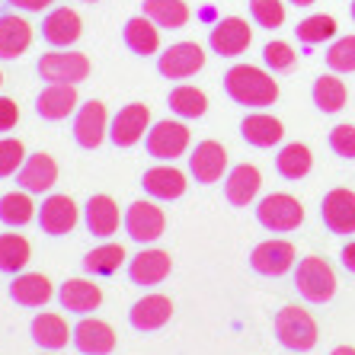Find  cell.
Segmentation results:
<instances>
[{"instance_id":"obj_1","label":"cell","mask_w":355,"mask_h":355,"mask_svg":"<svg viewBox=\"0 0 355 355\" xmlns=\"http://www.w3.org/2000/svg\"><path fill=\"white\" fill-rule=\"evenodd\" d=\"M224 93L247 109H266L279 99V83L272 80L269 71L257 64H234L224 74Z\"/></svg>"},{"instance_id":"obj_2","label":"cell","mask_w":355,"mask_h":355,"mask_svg":"<svg viewBox=\"0 0 355 355\" xmlns=\"http://www.w3.org/2000/svg\"><path fill=\"white\" fill-rule=\"evenodd\" d=\"M272 327H275L279 343L285 349H291V352H307V349H314L317 346V336H320L317 320L307 314L304 307H297V304H285V307H282L279 314H275Z\"/></svg>"},{"instance_id":"obj_3","label":"cell","mask_w":355,"mask_h":355,"mask_svg":"<svg viewBox=\"0 0 355 355\" xmlns=\"http://www.w3.org/2000/svg\"><path fill=\"white\" fill-rule=\"evenodd\" d=\"M295 288L307 304H327L336 295V272L320 257H304L295 269Z\"/></svg>"},{"instance_id":"obj_4","label":"cell","mask_w":355,"mask_h":355,"mask_svg":"<svg viewBox=\"0 0 355 355\" xmlns=\"http://www.w3.org/2000/svg\"><path fill=\"white\" fill-rule=\"evenodd\" d=\"M144 148L160 164H173L189 150V128L180 119H164V122L150 125V132L144 135Z\"/></svg>"},{"instance_id":"obj_5","label":"cell","mask_w":355,"mask_h":355,"mask_svg":"<svg viewBox=\"0 0 355 355\" xmlns=\"http://www.w3.org/2000/svg\"><path fill=\"white\" fill-rule=\"evenodd\" d=\"M257 221L272 234H288V231H295V227H301L304 208H301V202H297L295 196H288V192H272V196L259 198Z\"/></svg>"},{"instance_id":"obj_6","label":"cell","mask_w":355,"mask_h":355,"mask_svg":"<svg viewBox=\"0 0 355 355\" xmlns=\"http://www.w3.org/2000/svg\"><path fill=\"white\" fill-rule=\"evenodd\" d=\"M35 71L49 83H80L90 77V58L71 49H55L49 55H42Z\"/></svg>"},{"instance_id":"obj_7","label":"cell","mask_w":355,"mask_h":355,"mask_svg":"<svg viewBox=\"0 0 355 355\" xmlns=\"http://www.w3.org/2000/svg\"><path fill=\"white\" fill-rule=\"evenodd\" d=\"M166 231V215L154 198H138L125 211V234L135 243H154Z\"/></svg>"},{"instance_id":"obj_8","label":"cell","mask_w":355,"mask_h":355,"mask_svg":"<svg viewBox=\"0 0 355 355\" xmlns=\"http://www.w3.org/2000/svg\"><path fill=\"white\" fill-rule=\"evenodd\" d=\"M150 132V109L144 103H128L109 122V141L116 148H132Z\"/></svg>"},{"instance_id":"obj_9","label":"cell","mask_w":355,"mask_h":355,"mask_svg":"<svg viewBox=\"0 0 355 355\" xmlns=\"http://www.w3.org/2000/svg\"><path fill=\"white\" fill-rule=\"evenodd\" d=\"M250 42H253V29H250L247 19L240 17H224L211 26V33H208V45L215 55L221 58H237L243 51L250 49Z\"/></svg>"},{"instance_id":"obj_10","label":"cell","mask_w":355,"mask_h":355,"mask_svg":"<svg viewBox=\"0 0 355 355\" xmlns=\"http://www.w3.org/2000/svg\"><path fill=\"white\" fill-rule=\"evenodd\" d=\"M205 67V51L196 42H176L157 58V71L166 80H189Z\"/></svg>"},{"instance_id":"obj_11","label":"cell","mask_w":355,"mask_h":355,"mask_svg":"<svg viewBox=\"0 0 355 355\" xmlns=\"http://www.w3.org/2000/svg\"><path fill=\"white\" fill-rule=\"evenodd\" d=\"M109 112L99 99H90L83 103L80 109L74 112V141L80 144L83 150H96L103 141L109 138Z\"/></svg>"},{"instance_id":"obj_12","label":"cell","mask_w":355,"mask_h":355,"mask_svg":"<svg viewBox=\"0 0 355 355\" xmlns=\"http://www.w3.org/2000/svg\"><path fill=\"white\" fill-rule=\"evenodd\" d=\"M320 221L330 234L349 237L355 234V192L349 189H330L320 202Z\"/></svg>"},{"instance_id":"obj_13","label":"cell","mask_w":355,"mask_h":355,"mask_svg":"<svg viewBox=\"0 0 355 355\" xmlns=\"http://www.w3.org/2000/svg\"><path fill=\"white\" fill-rule=\"evenodd\" d=\"M77 221H80V211H77L74 198L61 196V192L49 196L39 208V227L49 234V237H64V234H71L77 227Z\"/></svg>"},{"instance_id":"obj_14","label":"cell","mask_w":355,"mask_h":355,"mask_svg":"<svg viewBox=\"0 0 355 355\" xmlns=\"http://www.w3.org/2000/svg\"><path fill=\"white\" fill-rule=\"evenodd\" d=\"M295 266V247L288 240H263L253 253H250V269L266 279H279Z\"/></svg>"},{"instance_id":"obj_15","label":"cell","mask_w":355,"mask_h":355,"mask_svg":"<svg viewBox=\"0 0 355 355\" xmlns=\"http://www.w3.org/2000/svg\"><path fill=\"white\" fill-rule=\"evenodd\" d=\"M227 173V150L218 141H198L189 154V176L202 186H211Z\"/></svg>"},{"instance_id":"obj_16","label":"cell","mask_w":355,"mask_h":355,"mask_svg":"<svg viewBox=\"0 0 355 355\" xmlns=\"http://www.w3.org/2000/svg\"><path fill=\"white\" fill-rule=\"evenodd\" d=\"M80 35H83V19L71 7H55L49 17L42 19V39L49 42L51 49H71Z\"/></svg>"},{"instance_id":"obj_17","label":"cell","mask_w":355,"mask_h":355,"mask_svg":"<svg viewBox=\"0 0 355 355\" xmlns=\"http://www.w3.org/2000/svg\"><path fill=\"white\" fill-rule=\"evenodd\" d=\"M80 109V99H77V83H49L45 90L35 96V112L45 122H61L71 112Z\"/></svg>"},{"instance_id":"obj_18","label":"cell","mask_w":355,"mask_h":355,"mask_svg":"<svg viewBox=\"0 0 355 355\" xmlns=\"http://www.w3.org/2000/svg\"><path fill=\"white\" fill-rule=\"evenodd\" d=\"M173 317V301L166 295H144L138 297L128 311V323H132L138 333H154L160 327H166Z\"/></svg>"},{"instance_id":"obj_19","label":"cell","mask_w":355,"mask_h":355,"mask_svg":"<svg viewBox=\"0 0 355 355\" xmlns=\"http://www.w3.org/2000/svg\"><path fill=\"white\" fill-rule=\"evenodd\" d=\"M141 186H144V192L154 202H173V198H180L186 192L189 182H186V173L176 170L173 164H157V166H150V170H144Z\"/></svg>"},{"instance_id":"obj_20","label":"cell","mask_w":355,"mask_h":355,"mask_svg":"<svg viewBox=\"0 0 355 355\" xmlns=\"http://www.w3.org/2000/svg\"><path fill=\"white\" fill-rule=\"evenodd\" d=\"M17 182L19 189L33 192V196H42V192H51V186L58 182V164H55V157L51 154H29L26 157V164L19 166L17 173Z\"/></svg>"},{"instance_id":"obj_21","label":"cell","mask_w":355,"mask_h":355,"mask_svg":"<svg viewBox=\"0 0 355 355\" xmlns=\"http://www.w3.org/2000/svg\"><path fill=\"white\" fill-rule=\"evenodd\" d=\"M170 269H173V259L164 250H141L138 257L128 259V279H132V285H141V288L160 285L170 275Z\"/></svg>"},{"instance_id":"obj_22","label":"cell","mask_w":355,"mask_h":355,"mask_svg":"<svg viewBox=\"0 0 355 355\" xmlns=\"http://www.w3.org/2000/svg\"><path fill=\"white\" fill-rule=\"evenodd\" d=\"M74 349L83 355H109L116 349V330L109 327L106 320H96V317H83L74 327Z\"/></svg>"},{"instance_id":"obj_23","label":"cell","mask_w":355,"mask_h":355,"mask_svg":"<svg viewBox=\"0 0 355 355\" xmlns=\"http://www.w3.org/2000/svg\"><path fill=\"white\" fill-rule=\"evenodd\" d=\"M119 205L112 196H90V202L83 205V224L87 231L99 240H109L119 231Z\"/></svg>"},{"instance_id":"obj_24","label":"cell","mask_w":355,"mask_h":355,"mask_svg":"<svg viewBox=\"0 0 355 355\" xmlns=\"http://www.w3.org/2000/svg\"><path fill=\"white\" fill-rule=\"evenodd\" d=\"M33 45V26L17 13H0V61H17Z\"/></svg>"},{"instance_id":"obj_25","label":"cell","mask_w":355,"mask_h":355,"mask_svg":"<svg viewBox=\"0 0 355 355\" xmlns=\"http://www.w3.org/2000/svg\"><path fill=\"white\" fill-rule=\"evenodd\" d=\"M58 301L67 314H93L99 304H103V288L93 285L90 279H67L58 291Z\"/></svg>"},{"instance_id":"obj_26","label":"cell","mask_w":355,"mask_h":355,"mask_svg":"<svg viewBox=\"0 0 355 355\" xmlns=\"http://www.w3.org/2000/svg\"><path fill=\"white\" fill-rule=\"evenodd\" d=\"M259 186H263V176L253 164H237L224 180V198L231 202L234 208H247L253 198L259 196Z\"/></svg>"},{"instance_id":"obj_27","label":"cell","mask_w":355,"mask_h":355,"mask_svg":"<svg viewBox=\"0 0 355 355\" xmlns=\"http://www.w3.org/2000/svg\"><path fill=\"white\" fill-rule=\"evenodd\" d=\"M29 333H33V343L42 352H58L67 346V339H74V330L67 327L61 314H39L29 327Z\"/></svg>"},{"instance_id":"obj_28","label":"cell","mask_w":355,"mask_h":355,"mask_svg":"<svg viewBox=\"0 0 355 355\" xmlns=\"http://www.w3.org/2000/svg\"><path fill=\"white\" fill-rule=\"evenodd\" d=\"M122 39H125V45H128L132 55L148 58V55H157L160 51V26L141 13V17H132L125 23Z\"/></svg>"},{"instance_id":"obj_29","label":"cell","mask_w":355,"mask_h":355,"mask_svg":"<svg viewBox=\"0 0 355 355\" xmlns=\"http://www.w3.org/2000/svg\"><path fill=\"white\" fill-rule=\"evenodd\" d=\"M240 135H243V141H247L250 148H272V144H279L285 138V128L269 112H250L240 122Z\"/></svg>"},{"instance_id":"obj_30","label":"cell","mask_w":355,"mask_h":355,"mask_svg":"<svg viewBox=\"0 0 355 355\" xmlns=\"http://www.w3.org/2000/svg\"><path fill=\"white\" fill-rule=\"evenodd\" d=\"M51 295H55V288L42 272H19L10 285V297L19 307H42L51 301Z\"/></svg>"},{"instance_id":"obj_31","label":"cell","mask_w":355,"mask_h":355,"mask_svg":"<svg viewBox=\"0 0 355 355\" xmlns=\"http://www.w3.org/2000/svg\"><path fill=\"white\" fill-rule=\"evenodd\" d=\"M311 166H314V154L307 144H297V141L285 144L275 157V170H279L282 180H304L311 173Z\"/></svg>"},{"instance_id":"obj_32","label":"cell","mask_w":355,"mask_h":355,"mask_svg":"<svg viewBox=\"0 0 355 355\" xmlns=\"http://www.w3.org/2000/svg\"><path fill=\"white\" fill-rule=\"evenodd\" d=\"M125 263V250L122 243H99L93 247L87 257H83V272L93 275V279H103V275H116Z\"/></svg>"},{"instance_id":"obj_33","label":"cell","mask_w":355,"mask_h":355,"mask_svg":"<svg viewBox=\"0 0 355 355\" xmlns=\"http://www.w3.org/2000/svg\"><path fill=\"white\" fill-rule=\"evenodd\" d=\"M166 103H170V112L180 119H202L208 112V96L198 90V87H189V83L173 87L170 96H166Z\"/></svg>"},{"instance_id":"obj_34","label":"cell","mask_w":355,"mask_h":355,"mask_svg":"<svg viewBox=\"0 0 355 355\" xmlns=\"http://www.w3.org/2000/svg\"><path fill=\"white\" fill-rule=\"evenodd\" d=\"M33 257V247L23 234H0V272L19 275Z\"/></svg>"},{"instance_id":"obj_35","label":"cell","mask_w":355,"mask_h":355,"mask_svg":"<svg viewBox=\"0 0 355 355\" xmlns=\"http://www.w3.org/2000/svg\"><path fill=\"white\" fill-rule=\"evenodd\" d=\"M346 99H349V90L336 74H320L314 80V106L320 112L333 116V112H339V109L346 106Z\"/></svg>"},{"instance_id":"obj_36","label":"cell","mask_w":355,"mask_h":355,"mask_svg":"<svg viewBox=\"0 0 355 355\" xmlns=\"http://www.w3.org/2000/svg\"><path fill=\"white\" fill-rule=\"evenodd\" d=\"M144 17L160 29H182L189 23V7L182 0H144Z\"/></svg>"},{"instance_id":"obj_37","label":"cell","mask_w":355,"mask_h":355,"mask_svg":"<svg viewBox=\"0 0 355 355\" xmlns=\"http://www.w3.org/2000/svg\"><path fill=\"white\" fill-rule=\"evenodd\" d=\"M35 218V205H33V192H7L0 198V221L7 227H23Z\"/></svg>"},{"instance_id":"obj_38","label":"cell","mask_w":355,"mask_h":355,"mask_svg":"<svg viewBox=\"0 0 355 355\" xmlns=\"http://www.w3.org/2000/svg\"><path fill=\"white\" fill-rule=\"evenodd\" d=\"M297 42L301 45H320V42H330L336 35V19L327 17V13H314V17H307L297 23L295 29Z\"/></svg>"},{"instance_id":"obj_39","label":"cell","mask_w":355,"mask_h":355,"mask_svg":"<svg viewBox=\"0 0 355 355\" xmlns=\"http://www.w3.org/2000/svg\"><path fill=\"white\" fill-rule=\"evenodd\" d=\"M327 67L333 74H352L355 71V35H343L327 51Z\"/></svg>"},{"instance_id":"obj_40","label":"cell","mask_w":355,"mask_h":355,"mask_svg":"<svg viewBox=\"0 0 355 355\" xmlns=\"http://www.w3.org/2000/svg\"><path fill=\"white\" fill-rule=\"evenodd\" d=\"M26 148L19 138H0V180H7V176H17L19 166L26 164Z\"/></svg>"},{"instance_id":"obj_41","label":"cell","mask_w":355,"mask_h":355,"mask_svg":"<svg viewBox=\"0 0 355 355\" xmlns=\"http://www.w3.org/2000/svg\"><path fill=\"white\" fill-rule=\"evenodd\" d=\"M250 17L263 29H279L285 23V3L282 0H250Z\"/></svg>"},{"instance_id":"obj_42","label":"cell","mask_w":355,"mask_h":355,"mask_svg":"<svg viewBox=\"0 0 355 355\" xmlns=\"http://www.w3.org/2000/svg\"><path fill=\"white\" fill-rule=\"evenodd\" d=\"M295 49H291L288 42H269V45H266L263 49V64L269 67V71H288L291 64H295Z\"/></svg>"},{"instance_id":"obj_43","label":"cell","mask_w":355,"mask_h":355,"mask_svg":"<svg viewBox=\"0 0 355 355\" xmlns=\"http://www.w3.org/2000/svg\"><path fill=\"white\" fill-rule=\"evenodd\" d=\"M330 150L336 157L355 160V125H336L330 132Z\"/></svg>"},{"instance_id":"obj_44","label":"cell","mask_w":355,"mask_h":355,"mask_svg":"<svg viewBox=\"0 0 355 355\" xmlns=\"http://www.w3.org/2000/svg\"><path fill=\"white\" fill-rule=\"evenodd\" d=\"M19 122V106H17V99H10V96H0V135L3 132H13Z\"/></svg>"},{"instance_id":"obj_45","label":"cell","mask_w":355,"mask_h":355,"mask_svg":"<svg viewBox=\"0 0 355 355\" xmlns=\"http://www.w3.org/2000/svg\"><path fill=\"white\" fill-rule=\"evenodd\" d=\"M13 10H23V13H42L45 7H51L55 0H7Z\"/></svg>"},{"instance_id":"obj_46","label":"cell","mask_w":355,"mask_h":355,"mask_svg":"<svg viewBox=\"0 0 355 355\" xmlns=\"http://www.w3.org/2000/svg\"><path fill=\"white\" fill-rule=\"evenodd\" d=\"M339 259H343V269H346L349 275H355V240H349L346 247H343Z\"/></svg>"},{"instance_id":"obj_47","label":"cell","mask_w":355,"mask_h":355,"mask_svg":"<svg viewBox=\"0 0 355 355\" xmlns=\"http://www.w3.org/2000/svg\"><path fill=\"white\" fill-rule=\"evenodd\" d=\"M330 355H355V349L352 346H339V349H333Z\"/></svg>"},{"instance_id":"obj_48","label":"cell","mask_w":355,"mask_h":355,"mask_svg":"<svg viewBox=\"0 0 355 355\" xmlns=\"http://www.w3.org/2000/svg\"><path fill=\"white\" fill-rule=\"evenodd\" d=\"M288 3H295V7H314L317 0H288Z\"/></svg>"},{"instance_id":"obj_49","label":"cell","mask_w":355,"mask_h":355,"mask_svg":"<svg viewBox=\"0 0 355 355\" xmlns=\"http://www.w3.org/2000/svg\"><path fill=\"white\" fill-rule=\"evenodd\" d=\"M83 3H99V0H83Z\"/></svg>"},{"instance_id":"obj_50","label":"cell","mask_w":355,"mask_h":355,"mask_svg":"<svg viewBox=\"0 0 355 355\" xmlns=\"http://www.w3.org/2000/svg\"><path fill=\"white\" fill-rule=\"evenodd\" d=\"M352 19H355V0H352Z\"/></svg>"},{"instance_id":"obj_51","label":"cell","mask_w":355,"mask_h":355,"mask_svg":"<svg viewBox=\"0 0 355 355\" xmlns=\"http://www.w3.org/2000/svg\"><path fill=\"white\" fill-rule=\"evenodd\" d=\"M39 355H55V352H39Z\"/></svg>"},{"instance_id":"obj_52","label":"cell","mask_w":355,"mask_h":355,"mask_svg":"<svg viewBox=\"0 0 355 355\" xmlns=\"http://www.w3.org/2000/svg\"><path fill=\"white\" fill-rule=\"evenodd\" d=\"M0 87H3V74H0Z\"/></svg>"}]
</instances>
